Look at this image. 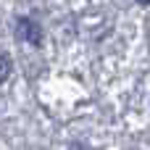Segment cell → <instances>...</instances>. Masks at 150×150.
Returning <instances> with one entry per match:
<instances>
[{
  "label": "cell",
  "mask_w": 150,
  "mask_h": 150,
  "mask_svg": "<svg viewBox=\"0 0 150 150\" xmlns=\"http://www.w3.org/2000/svg\"><path fill=\"white\" fill-rule=\"evenodd\" d=\"M18 40L32 42V45H40V42H42V29H40V24H34V21H29V18H21V21H18Z\"/></svg>",
  "instance_id": "1"
},
{
  "label": "cell",
  "mask_w": 150,
  "mask_h": 150,
  "mask_svg": "<svg viewBox=\"0 0 150 150\" xmlns=\"http://www.w3.org/2000/svg\"><path fill=\"white\" fill-rule=\"evenodd\" d=\"M8 74H11V58L0 53V84L8 79Z\"/></svg>",
  "instance_id": "2"
},
{
  "label": "cell",
  "mask_w": 150,
  "mask_h": 150,
  "mask_svg": "<svg viewBox=\"0 0 150 150\" xmlns=\"http://www.w3.org/2000/svg\"><path fill=\"white\" fill-rule=\"evenodd\" d=\"M137 3H142V5H148V3H150V0H137Z\"/></svg>",
  "instance_id": "3"
},
{
  "label": "cell",
  "mask_w": 150,
  "mask_h": 150,
  "mask_svg": "<svg viewBox=\"0 0 150 150\" xmlns=\"http://www.w3.org/2000/svg\"><path fill=\"white\" fill-rule=\"evenodd\" d=\"M71 150H82V148H79V145H74V148H71Z\"/></svg>",
  "instance_id": "4"
}]
</instances>
